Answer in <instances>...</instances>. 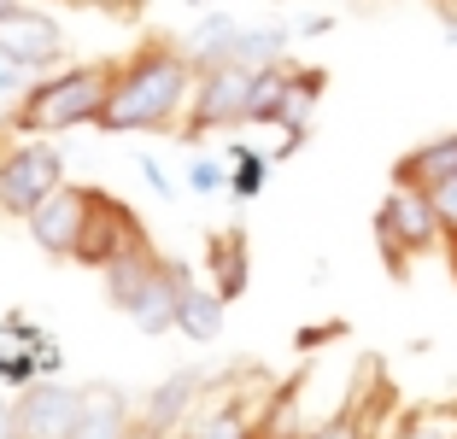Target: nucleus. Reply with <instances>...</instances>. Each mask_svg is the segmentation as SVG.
I'll list each match as a JSON object with an SVG mask.
<instances>
[{"label": "nucleus", "instance_id": "393cba45", "mask_svg": "<svg viewBox=\"0 0 457 439\" xmlns=\"http://www.w3.org/2000/svg\"><path fill=\"white\" fill-rule=\"evenodd\" d=\"M399 439H457V427H445V422H434V416H404V427H399Z\"/></svg>", "mask_w": 457, "mask_h": 439}, {"label": "nucleus", "instance_id": "9d476101", "mask_svg": "<svg viewBox=\"0 0 457 439\" xmlns=\"http://www.w3.org/2000/svg\"><path fill=\"white\" fill-rule=\"evenodd\" d=\"M205 393V375L200 369H176L153 386L147 399L135 404V439H176L182 427L194 422V404Z\"/></svg>", "mask_w": 457, "mask_h": 439}, {"label": "nucleus", "instance_id": "bb28decb", "mask_svg": "<svg viewBox=\"0 0 457 439\" xmlns=\"http://www.w3.org/2000/svg\"><path fill=\"white\" fill-rule=\"evenodd\" d=\"M24 88H29V77H24V70H18L6 54H0V100H6V94H24Z\"/></svg>", "mask_w": 457, "mask_h": 439}, {"label": "nucleus", "instance_id": "39448f33", "mask_svg": "<svg viewBox=\"0 0 457 439\" xmlns=\"http://www.w3.org/2000/svg\"><path fill=\"white\" fill-rule=\"evenodd\" d=\"M147 246L153 240H147L141 211H135L129 200H118V194H106V187H88V223H82V240H77V258H71V264L106 276L112 264L147 253Z\"/></svg>", "mask_w": 457, "mask_h": 439}, {"label": "nucleus", "instance_id": "f704fd0d", "mask_svg": "<svg viewBox=\"0 0 457 439\" xmlns=\"http://www.w3.org/2000/svg\"><path fill=\"white\" fill-rule=\"evenodd\" d=\"M182 6H212V0H182Z\"/></svg>", "mask_w": 457, "mask_h": 439}, {"label": "nucleus", "instance_id": "aec40b11", "mask_svg": "<svg viewBox=\"0 0 457 439\" xmlns=\"http://www.w3.org/2000/svg\"><path fill=\"white\" fill-rule=\"evenodd\" d=\"M264 176H270V159L253 153L246 141H228V200H258L264 194Z\"/></svg>", "mask_w": 457, "mask_h": 439}, {"label": "nucleus", "instance_id": "0eeeda50", "mask_svg": "<svg viewBox=\"0 0 457 439\" xmlns=\"http://www.w3.org/2000/svg\"><path fill=\"white\" fill-rule=\"evenodd\" d=\"M246 100H253V70L241 65H217L200 70L188 100V118H182V135L188 141H205V135H228L246 123Z\"/></svg>", "mask_w": 457, "mask_h": 439}, {"label": "nucleus", "instance_id": "c756f323", "mask_svg": "<svg viewBox=\"0 0 457 439\" xmlns=\"http://www.w3.org/2000/svg\"><path fill=\"white\" fill-rule=\"evenodd\" d=\"M0 439H18L12 434V399H0Z\"/></svg>", "mask_w": 457, "mask_h": 439}, {"label": "nucleus", "instance_id": "72a5a7b5", "mask_svg": "<svg viewBox=\"0 0 457 439\" xmlns=\"http://www.w3.org/2000/svg\"><path fill=\"white\" fill-rule=\"evenodd\" d=\"M12 6H24V0H0V18H6V12H12Z\"/></svg>", "mask_w": 457, "mask_h": 439}, {"label": "nucleus", "instance_id": "f3484780", "mask_svg": "<svg viewBox=\"0 0 457 439\" xmlns=\"http://www.w3.org/2000/svg\"><path fill=\"white\" fill-rule=\"evenodd\" d=\"M235 36H241V18L200 12L194 29L182 36V54L194 59V70H217V65H228V54H235Z\"/></svg>", "mask_w": 457, "mask_h": 439}, {"label": "nucleus", "instance_id": "4be33fe9", "mask_svg": "<svg viewBox=\"0 0 457 439\" xmlns=\"http://www.w3.org/2000/svg\"><path fill=\"white\" fill-rule=\"evenodd\" d=\"M0 381L24 393V386L47 381V375H41V358H36V352H24V346H0Z\"/></svg>", "mask_w": 457, "mask_h": 439}, {"label": "nucleus", "instance_id": "5701e85b", "mask_svg": "<svg viewBox=\"0 0 457 439\" xmlns=\"http://www.w3.org/2000/svg\"><path fill=\"white\" fill-rule=\"evenodd\" d=\"M188 187H194V194H228V164L194 159V164H188Z\"/></svg>", "mask_w": 457, "mask_h": 439}, {"label": "nucleus", "instance_id": "1a4fd4ad", "mask_svg": "<svg viewBox=\"0 0 457 439\" xmlns=\"http://www.w3.org/2000/svg\"><path fill=\"white\" fill-rule=\"evenodd\" d=\"M82 386L65 381H36L12 399V434L18 439H77Z\"/></svg>", "mask_w": 457, "mask_h": 439}, {"label": "nucleus", "instance_id": "f257e3e1", "mask_svg": "<svg viewBox=\"0 0 457 439\" xmlns=\"http://www.w3.org/2000/svg\"><path fill=\"white\" fill-rule=\"evenodd\" d=\"M194 59L182 54V41H141L129 59H118V77H112V94L100 106L95 129L106 135H164L188 118V100H194Z\"/></svg>", "mask_w": 457, "mask_h": 439}, {"label": "nucleus", "instance_id": "2eb2a0df", "mask_svg": "<svg viewBox=\"0 0 457 439\" xmlns=\"http://www.w3.org/2000/svg\"><path fill=\"white\" fill-rule=\"evenodd\" d=\"M77 439H135V404L118 386H82Z\"/></svg>", "mask_w": 457, "mask_h": 439}, {"label": "nucleus", "instance_id": "f8f14e48", "mask_svg": "<svg viewBox=\"0 0 457 439\" xmlns=\"http://www.w3.org/2000/svg\"><path fill=\"white\" fill-rule=\"evenodd\" d=\"M457 182V129L452 135H434V141L411 146V153H399L393 159V187H404V194H445V187Z\"/></svg>", "mask_w": 457, "mask_h": 439}, {"label": "nucleus", "instance_id": "b1692460", "mask_svg": "<svg viewBox=\"0 0 457 439\" xmlns=\"http://www.w3.org/2000/svg\"><path fill=\"white\" fill-rule=\"evenodd\" d=\"M305 439H370V434H363V422L352 410H340V416H328V422H311Z\"/></svg>", "mask_w": 457, "mask_h": 439}, {"label": "nucleus", "instance_id": "a211bd4d", "mask_svg": "<svg viewBox=\"0 0 457 439\" xmlns=\"http://www.w3.org/2000/svg\"><path fill=\"white\" fill-rule=\"evenodd\" d=\"M287 36H294L287 24H258V29H246V24H241V36H235V54H228V65H241V70H270V65H282Z\"/></svg>", "mask_w": 457, "mask_h": 439}, {"label": "nucleus", "instance_id": "4468645a", "mask_svg": "<svg viewBox=\"0 0 457 439\" xmlns=\"http://www.w3.org/2000/svg\"><path fill=\"white\" fill-rule=\"evenodd\" d=\"M323 94H328V70L294 65V59H287V88H282V112H276V129H282L287 153L311 135V118H317V106H323Z\"/></svg>", "mask_w": 457, "mask_h": 439}, {"label": "nucleus", "instance_id": "412c9836", "mask_svg": "<svg viewBox=\"0 0 457 439\" xmlns=\"http://www.w3.org/2000/svg\"><path fill=\"white\" fill-rule=\"evenodd\" d=\"M282 88H287V59L270 70H253V100H246V123H276L282 112Z\"/></svg>", "mask_w": 457, "mask_h": 439}, {"label": "nucleus", "instance_id": "6ab92c4d", "mask_svg": "<svg viewBox=\"0 0 457 439\" xmlns=\"http://www.w3.org/2000/svg\"><path fill=\"white\" fill-rule=\"evenodd\" d=\"M176 439H258V416L241 404H212V410H194V422Z\"/></svg>", "mask_w": 457, "mask_h": 439}, {"label": "nucleus", "instance_id": "7c9ffc66", "mask_svg": "<svg viewBox=\"0 0 457 439\" xmlns=\"http://www.w3.org/2000/svg\"><path fill=\"white\" fill-rule=\"evenodd\" d=\"M440 253H445V264H452V276H457V228H445V246H440Z\"/></svg>", "mask_w": 457, "mask_h": 439}, {"label": "nucleus", "instance_id": "a878e982", "mask_svg": "<svg viewBox=\"0 0 457 439\" xmlns=\"http://www.w3.org/2000/svg\"><path fill=\"white\" fill-rule=\"evenodd\" d=\"M88 6H100V12L118 18V24H135V18L147 12V0H88Z\"/></svg>", "mask_w": 457, "mask_h": 439}, {"label": "nucleus", "instance_id": "c85d7f7f", "mask_svg": "<svg viewBox=\"0 0 457 439\" xmlns=\"http://www.w3.org/2000/svg\"><path fill=\"white\" fill-rule=\"evenodd\" d=\"M141 170H147V182H153V187H159V194H170V176H164V170H159V159H141Z\"/></svg>", "mask_w": 457, "mask_h": 439}, {"label": "nucleus", "instance_id": "6e6552de", "mask_svg": "<svg viewBox=\"0 0 457 439\" xmlns=\"http://www.w3.org/2000/svg\"><path fill=\"white\" fill-rule=\"evenodd\" d=\"M0 54L12 59L24 77H54V70H65L71 47H65V29L41 6H12V12L0 18Z\"/></svg>", "mask_w": 457, "mask_h": 439}, {"label": "nucleus", "instance_id": "dca6fc26", "mask_svg": "<svg viewBox=\"0 0 457 439\" xmlns=\"http://www.w3.org/2000/svg\"><path fill=\"white\" fill-rule=\"evenodd\" d=\"M223 299H217V287H200V281H182V293H176V322H170V334H182V340H217L223 334Z\"/></svg>", "mask_w": 457, "mask_h": 439}, {"label": "nucleus", "instance_id": "cd10ccee", "mask_svg": "<svg viewBox=\"0 0 457 439\" xmlns=\"http://www.w3.org/2000/svg\"><path fill=\"white\" fill-rule=\"evenodd\" d=\"M434 205H440V223H445V228H457V182L445 187V194H434Z\"/></svg>", "mask_w": 457, "mask_h": 439}, {"label": "nucleus", "instance_id": "f03ea898", "mask_svg": "<svg viewBox=\"0 0 457 439\" xmlns=\"http://www.w3.org/2000/svg\"><path fill=\"white\" fill-rule=\"evenodd\" d=\"M112 77H118V59H95V65H65L54 77H36L6 112V129L18 141H47V135H65L95 123L100 106L112 94Z\"/></svg>", "mask_w": 457, "mask_h": 439}, {"label": "nucleus", "instance_id": "ddd939ff", "mask_svg": "<svg viewBox=\"0 0 457 439\" xmlns=\"http://www.w3.org/2000/svg\"><path fill=\"white\" fill-rule=\"evenodd\" d=\"M205 264H212V287L223 305H235L246 287H253V246H246V228L228 223L205 235Z\"/></svg>", "mask_w": 457, "mask_h": 439}, {"label": "nucleus", "instance_id": "9b49d317", "mask_svg": "<svg viewBox=\"0 0 457 439\" xmlns=\"http://www.w3.org/2000/svg\"><path fill=\"white\" fill-rule=\"evenodd\" d=\"M82 223H88V187L65 182L54 200L29 217V240H36V253L71 264V258H77V240H82Z\"/></svg>", "mask_w": 457, "mask_h": 439}, {"label": "nucleus", "instance_id": "20e7f679", "mask_svg": "<svg viewBox=\"0 0 457 439\" xmlns=\"http://www.w3.org/2000/svg\"><path fill=\"white\" fill-rule=\"evenodd\" d=\"M440 246H445L440 205H434L428 194L393 187L387 200H381V211H376V253H381V264H387V276L404 281L422 253H440Z\"/></svg>", "mask_w": 457, "mask_h": 439}, {"label": "nucleus", "instance_id": "423d86ee", "mask_svg": "<svg viewBox=\"0 0 457 439\" xmlns=\"http://www.w3.org/2000/svg\"><path fill=\"white\" fill-rule=\"evenodd\" d=\"M65 187V159L47 141H12L0 159V217L29 223L41 205Z\"/></svg>", "mask_w": 457, "mask_h": 439}, {"label": "nucleus", "instance_id": "7ed1b4c3", "mask_svg": "<svg viewBox=\"0 0 457 439\" xmlns=\"http://www.w3.org/2000/svg\"><path fill=\"white\" fill-rule=\"evenodd\" d=\"M182 281H188V264H182V258H164L159 246H147V253H135V258H123V264L106 269V299L141 334H170Z\"/></svg>", "mask_w": 457, "mask_h": 439}, {"label": "nucleus", "instance_id": "473e14b6", "mask_svg": "<svg viewBox=\"0 0 457 439\" xmlns=\"http://www.w3.org/2000/svg\"><path fill=\"white\" fill-rule=\"evenodd\" d=\"M12 141H18V135L6 129V123H0V159H6V146H12Z\"/></svg>", "mask_w": 457, "mask_h": 439}, {"label": "nucleus", "instance_id": "2f4dec72", "mask_svg": "<svg viewBox=\"0 0 457 439\" xmlns=\"http://www.w3.org/2000/svg\"><path fill=\"white\" fill-rule=\"evenodd\" d=\"M434 12H445V24L457 29V0H434Z\"/></svg>", "mask_w": 457, "mask_h": 439}]
</instances>
